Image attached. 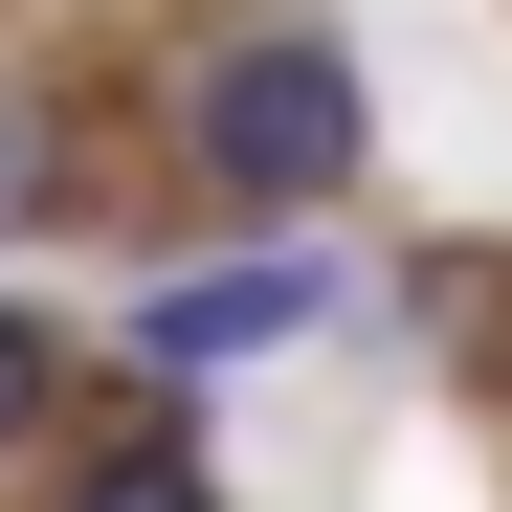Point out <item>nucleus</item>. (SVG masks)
I'll return each instance as SVG.
<instances>
[{
    "label": "nucleus",
    "instance_id": "obj_1",
    "mask_svg": "<svg viewBox=\"0 0 512 512\" xmlns=\"http://www.w3.org/2000/svg\"><path fill=\"white\" fill-rule=\"evenodd\" d=\"M179 156H201V201L312 223L334 179H357V67H334V23H223L179 67Z\"/></svg>",
    "mask_w": 512,
    "mask_h": 512
},
{
    "label": "nucleus",
    "instance_id": "obj_3",
    "mask_svg": "<svg viewBox=\"0 0 512 512\" xmlns=\"http://www.w3.org/2000/svg\"><path fill=\"white\" fill-rule=\"evenodd\" d=\"M67 512H223V490H201V446H179V423H134L112 468H67Z\"/></svg>",
    "mask_w": 512,
    "mask_h": 512
},
{
    "label": "nucleus",
    "instance_id": "obj_4",
    "mask_svg": "<svg viewBox=\"0 0 512 512\" xmlns=\"http://www.w3.org/2000/svg\"><path fill=\"white\" fill-rule=\"evenodd\" d=\"M23 223H67V112L0 90V245H23Z\"/></svg>",
    "mask_w": 512,
    "mask_h": 512
},
{
    "label": "nucleus",
    "instance_id": "obj_2",
    "mask_svg": "<svg viewBox=\"0 0 512 512\" xmlns=\"http://www.w3.org/2000/svg\"><path fill=\"white\" fill-rule=\"evenodd\" d=\"M312 312H334L312 245H245V268H179V290L134 312V357H156V379H223V357H290Z\"/></svg>",
    "mask_w": 512,
    "mask_h": 512
},
{
    "label": "nucleus",
    "instance_id": "obj_5",
    "mask_svg": "<svg viewBox=\"0 0 512 512\" xmlns=\"http://www.w3.org/2000/svg\"><path fill=\"white\" fill-rule=\"evenodd\" d=\"M45 401H67V334H45V312H0V446H23Z\"/></svg>",
    "mask_w": 512,
    "mask_h": 512
}]
</instances>
